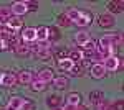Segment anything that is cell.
I'll return each mask as SVG.
<instances>
[{"instance_id": "obj_10", "label": "cell", "mask_w": 124, "mask_h": 110, "mask_svg": "<svg viewBox=\"0 0 124 110\" xmlns=\"http://www.w3.org/2000/svg\"><path fill=\"white\" fill-rule=\"evenodd\" d=\"M106 76V69L101 63H96V64L91 66V77L93 79H103Z\"/></svg>"}, {"instance_id": "obj_13", "label": "cell", "mask_w": 124, "mask_h": 110, "mask_svg": "<svg viewBox=\"0 0 124 110\" xmlns=\"http://www.w3.org/2000/svg\"><path fill=\"white\" fill-rule=\"evenodd\" d=\"M48 38H50V31H48L46 26L37 28V39H35V41H38V43H45V41H48Z\"/></svg>"}, {"instance_id": "obj_20", "label": "cell", "mask_w": 124, "mask_h": 110, "mask_svg": "<svg viewBox=\"0 0 124 110\" xmlns=\"http://www.w3.org/2000/svg\"><path fill=\"white\" fill-rule=\"evenodd\" d=\"M70 59H71L73 63H78V61L85 59V53H83L81 49H73V51H71V54H70Z\"/></svg>"}, {"instance_id": "obj_21", "label": "cell", "mask_w": 124, "mask_h": 110, "mask_svg": "<svg viewBox=\"0 0 124 110\" xmlns=\"http://www.w3.org/2000/svg\"><path fill=\"white\" fill-rule=\"evenodd\" d=\"M53 84H55V87H56V89H66V87H68V79L61 76V77L53 79Z\"/></svg>"}, {"instance_id": "obj_22", "label": "cell", "mask_w": 124, "mask_h": 110, "mask_svg": "<svg viewBox=\"0 0 124 110\" xmlns=\"http://www.w3.org/2000/svg\"><path fill=\"white\" fill-rule=\"evenodd\" d=\"M31 89L35 92H43L45 89H46V84L41 82L40 79H35V81H31Z\"/></svg>"}, {"instance_id": "obj_18", "label": "cell", "mask_w": 124, "mask_h": 110, "mask_svg": "<svg viewBox=\"0 0 124 110\" xmlns=\"http://www.w3.org/2000/svg\"><path fill=\"white\" fill-rule=\"evenodd\" d=\"M81 51H83V53H88V54H94V51H96V43L93 41V39H89L86 45L81 46Z\"/></svg>"}, {"instance_id": "obj_11", "label": "cell", "mask_w": 124, "mask_h": 110, "mask_svg": "<svg viewBox=\"0 0 124 110\" xmlns=\"http://www.w3.org/2000/svg\"><path fill=\"white\" fill-rule=\"evenodd\" d=\"M114 17L113 15H109V13H104V15H99V18H98V23H99V26L103 28H111L114 25Z\"/></svg>"}, {"instance_id": "obj_7", "label": "cell", "mask_w": 124, "mask_h": 110, "mask_svg": "<svg viewBox=\"0 0 124 110\" xmlns=\"http://www.w3.org/2000/svg\"><path fill=\"white\" fill-rule=\"evenodd\" d=\"M17 82V76L12 72H5L0 76V85H3V87H13Z\"/></svg>"}, {"instance_id": "obj_24", "label": "cell", "mask_w": 124, "mask_h": 110, "mask_svg": "<svg viewBox=\"0 0 124 110\" xmlns=\"http://www.w3.org/2000/svg\"><path fill=\"white\" fill-rule=\"evenodd\" d=\"M8 18H12V12H10V8H7V7H2L0 8V21H7Z\"/></svg>"}, {"instance_id": "obj_1", "label": "cell", "mask_w": 124, "mask_h": 110, "mask_svg": "<svg viewBox=\"0 0 124 110\" xmlns=\"http://www.w3.org/2000/svg\"><path fill=\"white\" fill-rule=\"evenodd\" d=\"M96 45L109 48V49H116L117 46L123 45V36H121V33H109V35H104Z\"/></svg>"}, {"instance_id": "obj_6", "label": "cell", "mask_w": 124, "mask_h": 110, "mask_svg": "<svg viewBox=\"0 0 124 110\" xmlns=\"http://www.w3.org/2000/svg\"><path fill=\"white\" fill-rule=\"evenodd\" d=\"M23 105H25V99L22 97H12L7 104L5 110H23Z\"/></svg>"}, {"instance_id": "obj_30", "label": "cell", "mask_w": 124, "mask_h": 110, "mask_svg": "<svg viewBox=\"0 0 124 110\" xmlns=\"http://www.w3.org/2000/svg\"><path fill=\"white\" fill-rule=\"evenodd\" d=\"M0 76H2V74H0Z\"/></svg>"}, {"instance_id": "obj_8", "label": "cell", "mask_w": 124, "mask_h": 110, "mask_svg": "<svg viewBox=\"0 0 124 110\" xmlns=\"http://www.w3.org/2000/svg\"><path fill=\"white\" fill-rule=\"evenodd\" d=\"M22 25H23V20H20L18 17H12V18H8L5 21V26L8 28L10 31H13V33H17L22 28Z\"/></svg>"}, {"instance_id": "obj_12", "label": "cell", "mask_w": 124, "mask_h": 110, "mask_svg": "<svg viewBox=\"0 0 124 110\" xmlns=\"http://www.w3.org/2000/svg\"><path fill=\"white\" fill-rule=\"evenodd\" d=\"M35 54L38 56L40 59H50V56H51V51H50V46H41V45H38L35 49Z\"/></svg>"}, {"instance_id": "obj_19", "label": "cell", "mask_w": 124, "mask_h": 110, "mask_svg": "<svg viewBox=\"0 0 124 110\" xmlns=\"http://www.w3.org/2000/svg\"><path fill=\"white\" fill-rule=\"evenodd\" d=\"M89 39H91V38H89V33H86V31H81V33H78V35H76V43L79 46L86 45Z\"/></svg>"}, {"instance_id": "obj_23", "label": "cell", "mask_w": 124, "mask_h": 110, "mask_svg": "<svg viewBox=\"0 0 124 110\" xmlns=\"http://www.w3.org/2000/svg\"><path fill=\"white\" fill-rule=\"evenodd\" d=\"M123 5H124V2H109L108 3V8H109V12H114V13H117V12H121L123 10Z\"/></svg>"}, {"instance_id": "obj_28", "label": "cell", "mask_w": 124, "mask_h": 110, "mask_svg": "<svg viewBox=\"0 0 124 110\" xmlns=\"http://www.w3.org/2000/svg\"><path fill=\"white\" fill-rule=\"evenodd\" d=\"M25 3H27L28 12H30V10H37V7H38V3H37V2H35V3H33V2H25Z\"/></svg>"}, {"instance_id": "obj_15", "label": "cell", "mask_w": 124, "mask_h": 110, "mask_svg": "<svg viewBox=\"0 0 124 110\" xmlns=\"http://www.w3.org/2000/svg\"><path fill=\"white\" fill-rule=\"evenodd\" d=\"M17 81L22 84H28L33 81V74L30 72V71H20L18 76H17Z\"/></svg>"}, {"instance_id": "obj_5", "label": "cell", "mask_w": 124, "mask_h": 110, "mask_svg": "<svg viewBox=\"0 0 124 110\" xmlns=\"http://www.w3.org/2000/svg\"><path fill=\"white\" fill-rule=\"evenodd\" d=\"M10 12H12V15H15V17H22V15H25L28 8H27V3L25 2H15V3H12V7H10Z\"/></svg>"}, {"instance_id": "obj_26", "label": "cell", "mask_w": 124, "mask_h": 110, "mask_svg": "<svg viewBox=\"0 0 124 110\" xmlns=\"http://www.w3.org/2000/svg\"><path fill=\"white\" fill-rule=\"evenodd\" d=\"M101 99H103V95H101L99 92H93V94H91V100L94 102V104H99V102H103Z\"/></svg>"}, {"instance_id": "obj_2", "label": "cell", "mask_w": 124, "mask_h": 110, "mask_svg": "<svg viewBox=\"0 0 124 110\" xmlns=\"http://www.w3.org/2000/svg\"><path fill=\"white\" fill-rule=\"evenodd\" d=\"M101 64L104 66L106 71H113L114 72V71H117L121 67V58L119 56H109V58H106Z\"/></svg>"}, {"instance_id": "obj_3", "label": "cell", "mask_w": 124, "mask_h": 110, "mask_svg": "<svg viewBox=\"0 0 124 110\" xmlns=\"http://www.w3.org/2000/svg\"><path fill=\"white\" fill-rule=\"evenodd\" d=\"M58 66L66 71V72H71V74H79V67L76 66V63H73L70 58H65V59H60L58 61Z\"/></svg>"}, {"instance_id": "obj_29", "label": "cell", "mask_w": 124, "mask_h": 110, "mask_svg": "<svg viewBox=\"0 0 124 110\" xmlns=\"http://www.w3.org/2000/svg\"><path fill=\"white\" fill-rule=\"evenodd\" d=\"M61 110H79V109H78V105H68V104H66Z\"/></svg>"}, {"instance_id": "obj_4", "label": "cell", "mask_w": 124, "mask_h": 110, "mask_svg": "<svg viewBox=\"0 0 124 110\" xmlns=\"http://www.w3.org/2000/svg\"><path fill=\"white\" fill-rule=\"evenodd\" d=\"M71 23H75L76 26H88L89 23H91V15L88 13V12H81L79 10V13H78V17Z\"/></svg>"}, {"instance_id": "obj_27", "label": "cell", "mask_w": 124, "mask_h": 110, "mask_svg": "<svg viewBox=\"0 0 124 110\" xmlns=\"http://www.w3.org/2000/svg\"><path fill=\"white\" fill-rule=\"evenodd\" d=\"M58 23H60V25H63V26H66V25H71V21L66 18V15H61V17L58 18Z\"/></svg>"}, {"instance_id": "obj_16", "label": "cell", "mask_w": 124, "mask_h": 110, "mask_svg": "<svg viewBox=\"0 0 124 110\" xmlns=\"http://www.w3.org/2000/svg\"><path fill=\"white\" fill-rule=\"evenodd\" d=\"M13 51H15L18 56H28L30 51H31V48H30L28 45H25V43H23V45H20V43H18V45L13 48Z\"/></svg>"}, {"instance_id": "obj_25", "label": "cell", "mask_w": 124, "mask_h": 110, "mask_svg": "<svg viewBox=\"0 0 124 110\" xmlns=\"http://www.w3.org/2000/svg\"><path fill=\"white\" fill-rule=\"evenodd\" d=\"M58 104H60V97H56V95H51V97L48 99V105H50V107H56Z\"/></svg>"}, {"instance_id": "obj_9", "label": "cell", "mask_w": 124, "mask_h": 110, "mask_svg": "<svg viewBox=\"0 0 124 110\" xmlns=\"http://www.w3.org/2000/svg\"><path fill=\"white\" fill-rule=\"evenodd\" d=\"M22 39H23L25 45H30L31 41L37 39V30H35V28H25V30L22 31Z\"/></svg>"}, {"instance_id": "obj_14", "label": "cell", "mask_w": 124, "mask_h": 110, "mask_svg": "<svg viewBox=\"0 0 124 110\" xmlns=\"http://www.w3.org/2000/svg\"><path fill=\"white\" fill-rule=\"evenodd\" d=\"M38 79L41 81V82H45V84H48V82H51L55 77H53V71L51 69H41L38 72Z\"/></svg>"}, {"instance_id": "obj_17", "label": "cell", "mask_w": 124, "mask_h": 110, "mask_svg": "<svg viewBox=\"0 0 124 110\" xmlns=\"http://www.w3.org/2000/svg\"><path fill=\"white\" fill-rule=\"evenodd\" d=\"M79 102H81V95H79V94H76V92L68 94V97H66L68 105H79Z\"/></svg>"}]
</instances>
